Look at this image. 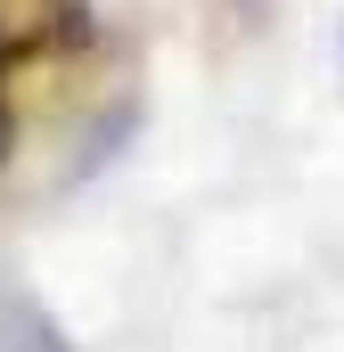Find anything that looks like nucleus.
I'll return each instance as SVG.
<instances>
[{
    "instance_id": "obj_1",
    "label": "nucleus",
    "mask_w": 344,
    "mask_h": 352,
    "mask_svg": "<svg viewBox=\"0 0 344 352\" xmlns=\"http://www.w3.org/2000/svg\"><path fill=\"white\" fill-rule=\"evenodd\" d=\"M90 41V0H0V74L83 50Z\"/></svg>"
},
{
    "instance_id": "obj_2",
    "label": "nucleus",
    "mask_w": 344,
    "mask_h": 352,
    "mask_svg": "<svg viewBox=\"0 0 344 352\" xmlns=\"http://www.w3.org/2000/svg\"><path fill=\"white\" fill-rule=\"evenodd\" d=\"M8 140H17V115H8V90H0V156H8Z\"/></svg>"
}]
</instances>
